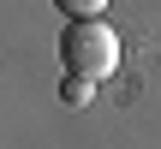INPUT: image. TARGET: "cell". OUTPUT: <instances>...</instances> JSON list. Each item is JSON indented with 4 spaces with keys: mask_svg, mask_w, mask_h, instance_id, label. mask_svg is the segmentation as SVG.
<instances>
[{
    "mask_svg": "<svg viewBox=\"0 0 161 149\" xmlns=\"http://www.w3.org/2000/svg\"><path fill=\"white\" fill-rule=\"evenodd\" d=\"M54 6H60L66 18H102V6H108V0H54Z\"/></svg>",
    "mask_w": 161,
    "mask_h": 149,
    "instance_id": "cell-3",
    "label": "cell"
},
{
    "mask_svg": "<svg viewBox=\"0 0 161 149\" xmlns=\"http://www.w3.org/2000/svg\"><path fill=\"white\" fill-rule=\"evenodd\" d=\"M60 60H66V78H84V84H102L119 72V36L102 24V18H72L60 30Z\"/></svg>",
    "mask_w": 161,
    "mask_h": 149,
    "instance_id": "cell-1",
    "label": "cell"
},
{
    "mask_svg": "<svg viewBox=\"0 0 161 149\" xmlns=\"http://www.w3.org/2000/svg\"><path fill=\"white\" fill-rule=\"evenodd\" d=\"M90 96H96V84H84V78H66V90H60V102H66V108H84Z\"/></svg>",
    "mask_w": 161,
    "mask_h": 149,
    "instance_id": "cell-2",
    "label": "cell"
}]
</instances>
